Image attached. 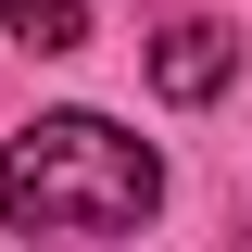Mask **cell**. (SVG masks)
<instances>
[{
    "label": "cell",
    "mask_w": 252,
    "mask_h": 252,
    "mask_svg": "<svg viewBox=\"0 0 252 252\" xmlns=\"http://www.w3.org/2000/svg\"><path fill=\"white\" fill-rule=\"evenodd\" d=\"M164 202V164L101 114H38L13 152H0V215L26 240H114Z\"/></svg>",
    "instance_id": "cell-1"
},
{
    "label": "cell",
    "mask_w": 252,
    "mask_h": 252,
    "mask_svg": "<svg viewBox=\"0 0 252 252\" xmlns=\"http://www.w3.org/2000/svg\"><path fill=\"white\" fill-rule=\"evenodd\" d=\"M227 76H240V38H227V26H202V13L152 38V89H164V101H215Z\"/></svg>",
    "instance_id": "cell-2"
},
{
    "label": "cell",
    "mask_w": 252,
    "mask_h": 252,
    "mask_svg": "<svg viewBox=\"0 0 252 252\" xmlns=\"http://www.w3.org/2000/svg\"><path fill=\"white\" fill-rule=\"evenodd\" d=\"M26 51H89V0H0Z\"/></svg>",
    "instance_id": "cell-3"
}]
</instances>
